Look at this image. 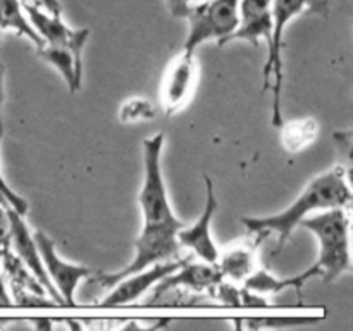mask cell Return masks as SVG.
Segmentation results:
<instances>
[{"instance_id":"obj_27","label":"cell","mask_w":353,"mask_h":331,"mask_svg":"<svg viewBox=\"0 0 353 331\" xmlns=\"http://www.w3.org/2000/svg\"><path fill=\"white\" fill-rule=\"evenodd\" d=\"M34 3H38L40 7H43L47 12L50 14H62V6L61 0H33Z\"/></svg>"},{"instance_id":"obj_1","label":"cell","mask_w":353,"mask_h":331,"mask_svg":"<svg viewBox=\"0 0 353 331\" xmlns=\"http://www.w3.org/2000/svg\"><path fill=\"white\" fill-rule=\"evenodd\" d=\"M352 203V188L348 185V172L343 166H334L330 171L321 172L299 193L295 200L281 212L264 217H241V224L248 234L259 240L274 233L278 237V250H281L290 240L296 226L316 210L345 207Z\"/></svg>"},{"instance_id":"obj_5","label":"cell","mask_w":353,"mask_h":331,"mask_svg":"<svg viewBox=\"0 0 353 331\" xmlns=\"http://www.w3.org/2000/svg\"><path fill=\"white\" fill-rule=\"evenodd\" d=\"M164 141V133H155L143 140V183L138 193L143 223H179L172 212L162 174L161 157Z\"/></svg>"},{"instance_id":"obj_18","label":"cell","mask_w":353,"mask_h":331,"mask_svg":"<svg viewBox=\"0 0 353 331\" xmlns=\"http://www.w3.org/2000/svg\"><path fill=\"white\" fill-rule=\"evenodd\" d=\"M281 145L290 154H299L317 140L319 123L314 117L288 121L281 124Z\"/></svg>"},{"instance_id":"obj_7","label":"cell","mask_w":353,"mask_h":331,"mask_svg":"<svg viewBox=\"0 0 353 331\" xmlns=\"http://www.w3.org/2000/svg\"><path fill=\"white\" fill-rule=\"evenodd\" d=\"M199 83V66L195 52L183 50L171 61L162 74L161 102L165 116H174L192 102Z\"/></svg>"},{"instance_id":"obj_16","label":"cell","mask_w":353,"mask_h":331,"mask_svg":"<svg viewBox=\"0 0 353 331\" xmlns=\"http://www.w3.org/2000/svg\"><path fill=\"white\" fill-rule=\"evenodd\" d=\"M257 243H250V241H240L231 247L217 257L216 265L219 268L223 278H230L231 281H245L248 274L255 269V248Z\"/></svg>"},{"instance_id":"obj_28","label":"cell","mask_w":353,"mask_h":331,"mask_svg":"<svg viewBox=\"0 0 353 331\" xmlns=\"http://www.w3.org/2000/svg\"><path fill=\"white\" fill-rule=\"evenodd\" d=\"M12 305V297H10L9 288H7V283L3 279V276L0 274V307H9Z\"/></svg>"},{"instance_id":"obj_11","label":"cell","mask_w":353,"mask_h":331,"mask_svg":"<svg viewBox=\"0 0 353 331\" xmlns=\"http://www.w3.org/2000/svg\"><path fill=\"white\" fill-rule=\"evenodd\" d=\"M185 261L186 259H176V261L168 259V261L157 262V264L150 265V268L143 269V271L134 272V274L119 279L116 285L110 286V292L100 300L99 305L114 307L137 302L143 293H147L148 290L154 288L155 283H159L164 276L176 271Z\"/></svg>"},{"instance_id":"obj_21","label":"cell","mask_w":353,"mask_h":331,"mask_svg":"<svg viewBox=\"0 0 353 331\" xmlns=\"http://www.w3.org/2000/svg\"><path fill=\"white\" fill-rule=\"evenodd\" d=\"M240 290L238 286H234L233 283L224 281V278L221 281H217L216 285L209 288V295L212 297L216 302L223 303V305H231V307H241V299H240Z\"/></svg>"},{"instance_id":"obj_8","label":"cell","mask_w":353,"mask_h":331,"mask_svg":"<svg viewBox=\"0 0 353 331\" xmlns=\"http://www.w3.org/2000/svg\"><path fill=\"white\" fill-rule=\"evenodd\" d=\"M34 241H37L38 252H40L41 262H43L45 272L48 279L52 281L54 288L61 295L62 302L68 305H74V293L79 283L83 279L93 276V271L86 265L72 264V262L64 261L55 250V243L50 240V237L43 231H34Z\"/></svg>"},{"instance_id":"obj_10","label":"cell","mask_w":353,"mask_h":331,"mask_svg":"<svg viewBox=\"0 0 353 331\" xmlns=\"http://www.w3.org/2000/svg\"><path fill=\"white\" fill-rule=\"evenodd\" d=\"M203 181H205V207H203L199 219L192 226L183 224L176 237H178L179 247L190 248L203 262L216 264L217 257H219V248H217L216 241H214L210 228H212V219L216 216L219 202H217L212 179L209 176H203Z\"/></svg>"},{"instance_id":"obj_12","label":"cell","mask_w":353,"mask_h":331,"mask_svg":"<svg viewBox=\"0 0 353 331\" xmlns=\"http://www.w3.org/2000/svg\"><path fill=\"white\" fill-rule=\"evenodd\" d=\"M223 279L219 268L216 264L209 262H188L185 261L176 271L171 274L164 276L159 283H155L154 297L150 303H155L168 293L183 290V292H209L210 286L216 285L217 281Z\"/></svg>"},{"instance_id":"obj_22","label":"cell","mask_w":353,"mask_h":331,"mask_svg":"<svg viewBox=\"0 0 353 331\" xmlns=\"http://www.w3.org/2000/svg\"><path fill=\"white\" fill-rule=\"evenodd\" d=\"M323 317H262V319H252L245 323L248 328H290V326H303V324H314Z\"/></svg>"},{"instance_id":"obj_23","label":"cell","mask_w":353,"mask_h":331,"mask_svg":"<svg viewBox=\"0 0 353 331\" xmlns=\"http://www.w3.org/2000/svg\"><path fill=\"white\" fill-rule=\"evenodd\" d=\"M0 200H2L7 207L14 209L16 212L23 214V216H26L28 210H30L28 209L26 200H24L19 193H16L12 188H10L9 183H7L6 178H3L2 171H0Z\"/></svg>"},{"instance_id":"obj_26","label":"cell","mask_w":353,"mask_h":331,"mask_svg":"<svg viewBox=\"0 0 353 331\" xmlns=\"http://www.w3.org/2000/svg\"><path fill=\"white\" fill-rule=\"evenodd\" d=\"M3 79H6V68L0 62V140L3 137V119H2V107L3 100H6V85H3Z\"/></svg>"},{"instance_id":"obj_19","label":"cell","mask_w":353,"mask_h":331,"mask_svg":"<svg viewBox=\"0 0 353 331\" xmlns=\"http://www.w3.org/2000/svg\"><path fill=\"white\" fill-rule=\"evenodd\" d=\"M0 31H14L19 37L28 38L34 47H40L41 40L31 26L21 0H0Z\"/></svg>"},{"instance_id":"obj_20","label":"cell","mask_w":353,"mask_h":331,"mask_svg":"<svg viewBox=\"0 0 353 331\" xmlns=\"http://www.w3.org/2000/svg\"><path fill=\"white\" fill-rule=\"evenodd\" d=\"M157 114L154 103L145 97H131L124 100L123 106L119 107L117 117L123 124H137L141 121H152Z\"/></svg>"},{"instance_id":"obj_17","label":"cell","mask_w":353,"mask_h":331,"mask_svg":"<svg viewBox=\"0 0 353 331\" xmlns=\"http://www.w3.org/2000/svg\"><path fill=\"white\" fill-rule=\"evenodd\" d=\"M310 278H316V271L310 265L309 269L299 276H290V278H278V276L271 274L268 269H254L250 274L245 278L243 286L252 290V292L259 293V295H276L281 293L283 290H296L300 292L302 286L309 281Z\"/></svg>"},{"instance_id":"obj_13","label":"cell","mask_w":353,"mask_h":331,"mask_svg":"<svg viewBox=\"0 0 353 331\" xmlns=\"http://www.w3.org/2000/svg\"><path fill=\"white\" fill-rule=\"evenodd\" d=\"M7 214H9L10 221V250L17 255V257L23 261V264L33 272L34 278L40 281V285L43 286L45 292L48 293L52 300H55L57 303L62 302L61 295L57 293V290L54 288L52 281L48 279L47 272H45L43 262H41L40 252H38L37 241H34L33 233L28 228L26 221H24L23 214L16 212L14 209L7 207Z\"/></svg>"},{"instance_id":"obj_25","label":"cell","mask_w":353,"mask_h":331,"mask_svg":"<svg viewBox=\"0 0 353 331\" xmlns=\"http://www.w3.org/2000/svg\"><path fill=\"white\" fill-rule=\"evenodd\" d=\"M164 2L172 17H183V19H185L186 12H188L192 7L199 6V3L205 2V0H164Z\"/></svg>"},{"instance_id":"obj_24","label":"cell","mask_w":353,"mask_h":331,"mask_svg":"<svg viewBox=\"0 0 353 331\" xmlns=\"http://www.w3.org/2000/svg\"><path fill=\"white\" fill-rule=\"evenodd\" d=\"M10 250V221L7 205L0 207V257Z\"/></svg>"},{"instance_id":"obj_14","label":"cell","mask_w":353,"mask_h":331,"mask_svg":"<svg viewBox=\"0 0 353 331\" xmlns=\"http://www.w3.org/2000/svg\"><path fill=\"white\" fill-rule=\"evenodd\" d=\"M272 30V0H240L238 26L226 43L234 40L248 41L257 47L259 41L269 43Z\"/></svg>"},{"instance_id":"obj_15","label":"cell","mask_w":353,"mask_h":331,"mask_svg":"<svg viewBox=\"0 0 353 331\" xmlns=\"http://www.w3.org/2000/svg\"><path fill=\"white\" fill-rule=\"evenodd\" d=\"M40 59L47 64L57 69L59 74L64 78L69 92L76 93L81 88L83 79V57L76 55L74 52L65 47H52V45H41L37 48Z\"/></svg>"},{"instance_id":"obj_3","label":"cell","mask_w":353,"mask_h":331,"mask_svg":"<svg viewBox=\"0 0 353 331\" xmlns=\"http://www.w3.org/2000/svg\"><path fill=\"white\" fill-rule=\"evenodd\" d=\"M183 224H185L183 221H179V223H143L140 234L134 240L133 261L114 272H100L93 278V281L107 290L126 276L140 272L150 265L157 264V262L174 257L176 252L181 248L176 234Z\"/></svg>"},{"instance_id":"obj_2","label":"cell","mask_w":353,"mask_h":331,"mask_svg":"<svg viewBox=\"0 0 353 331\" xmlns=\"http://www.w3.org/2000/svg\"><path fill=\"white\" fill-rule=\"evenodd\" d=\"M300 226L312 231L319 241V255L312 265L316 278L331 283L352 271L350 217L345 207H333L312 217H305Z\"/></svg>"},{"instance_id":"obj_9","label":"cell","mask_w":353,"mask_h":331,"mask_svg":"<svg viewBox=\"0 0 353 331\" xmlns=\"http://www.w3.org/2000/svg\"><path fill=\"white\" fill-rule=\"evenodd\" d=\"M23 9L30 19L31 26L40 37L41 45H52V47H65L74 52L76 55L83 57V50L90 38L88 28L72 30L62 19V14L43 12L40 6L30 0H23ZM40 45V47H41Z\"/></svg>"},{"instance_id":"obj_6","label":"cell","mask_w":353,"mask_h":331,"mask_svg":"<svg viewBox=\"0 0 353 331\" xmlns=\"http://www.w3.org/2000/svg\"><path fill=\"white\" fill-rule=\"evenodd\" d=\"M238 3L240 0H205L192 7L185 16L188 21V37L183 50L195 52L210 40L226 45L238 26Z\"/></svg>"},{"instance_id":"obj_4","label":"cell","mask_w":353,"mask_h":331,"mask_svg":"<svg viewBox=\"0 0 353 331\" xmlns=\"http://www.w3.org/2000/svg\"><path fill=\"white\" fill-rule=\"evenodd\" d=\"M307 9V0H272V30L271 40L268 43V59L264 64V85L262 92L271 90L272 106H271V124L274 128H281L285 123L281 112V93L283 81H285V71H283V38H285V28L290 21L295 19Z\"/></svg>"}]
</instances>
